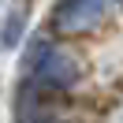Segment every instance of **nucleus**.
<instances>
[{"instance_id": "1", "label": "nucleus", "mask_w": 123, "mask_h": 123, "mask_svg": "<svg viewBox=\"0 0 123 123\" xmlns=\"http://www.w3.org/2000/svg\"><path fill=\"white\" fill-rule=\"evenodd\" d=\"M105 19V0H60L52 8V30L60 34H86Z\"/></svg>"}, {"instance_id": "2", "label": "nucleus", "mask_w": 123, "mask_h": 123, "mask_svg": "<svg viewBox=\"0 0 123 123\" xmlns=\"http://www.w3.org/2000/svg\"><path fill=\"white\" fill-rule=\"evenodd\" d=\"M37 78L49 82V86H56V90H63V86H71L78 78V67H75V60H71L67 52L41 45L37 49Z\"/></svg>"}]
</instances>
